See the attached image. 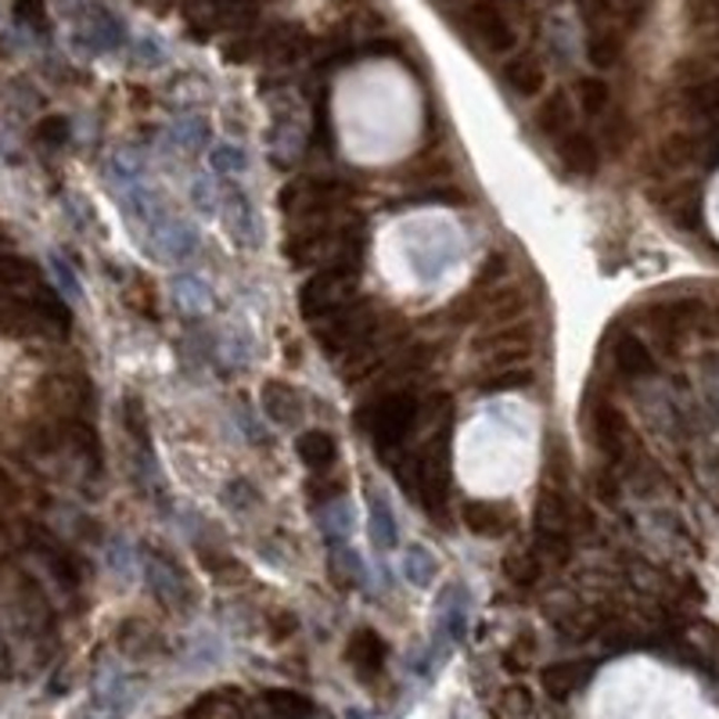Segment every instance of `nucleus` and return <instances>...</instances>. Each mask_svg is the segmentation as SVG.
I'll use <instances>...</instances> for the list:
<instances>
[{
  "label": "nucleus",
  "mask_w": 719,
  "mask_h": 719,
  "mask_svg": "<svg viewBox=\"0 0 719 719\" xmlns=\"http://www.w3.org/2000/svg\"><path fill=\"white\" fill-rule=\"evenodd\" d=\"M363 244L367 231L360 223H349L342 249L324 267H317L313 278H306V284L299 288V313L306 320H324L357 299V284L363 273Z\"/></svg>",
  "instance_id": "obj_1"
},
{
  "label": "nucleus",
  "mask_w": 719,
  "mask_h": 719,
  "mask_svg": "<svg viewBox=\"0 0 719 719\" xmlns=\"http://www.w3.org/2000/svg\"><path fill=\"white\" fill-rule=\"evenodd\" d=\"M69 328V306L51 288L40 284L33 296L0 292V334L4 339H48V334H66Z\"/></svg>",
  "instance_id": "obj_2"
},
{
  "label": "nucleus",
  "mask_w": 719,
  "mask_h": 719,
  "mask_svg": "<svg viewBox=\"0 0 719 719\" xmlns=\"http://www.w3.org/2000/svg\"><path fill=\"white\" fill-rule=\"evenodd\" d=\"M367 432L375 439V450L386 465H400L407 439L415 436V428L421 425V400L410 389H389L367 407Z\"/></svg>",
  "instance_id": "obj_3"
},
{
  "label": "nucleus",
  "mask_w": 719,
  "mask_h": 719,
  "mask_svg": "<svg viewBox=\"0 0 719 719\" xmlns=\"http://www.w3.org/2000/svg\"><path fill=\"white\" fill-rule=\"evenodd\" d=\"M450 421L439 425L436 436H428L418 453L407 465V493L415 497L428 515H439L450 500Z\"/></svg>",
  "instance_id": "obj_4"
},
{
  "label": "nucleus",
  "mask_w": 719,
  "mask_h": 719,
  "mask_svg": "<svg viewBox=\"0 0 719 719\" xmlns=\"http://www.w3.org/2000/svg\"><path fill=\"white\" fill-rule=\"evenodd\" d=\"M349 202H353V188L339 177H306L288 183L281 194V209L296 227L331 223Z\"/></svg>",
  "instance_id": "obj_5"
},
{
  "label": "nucleus",
  "mask_w": 719,
  "mask_h": 719,
  "mask_svg": "<svg viewBox=\"0 0 719 719\" xmlns=\"http://www.w3.org/2000/svg\"><path fill=\"white\" fill-rule=\"evenodd\" d=\"M320 331L317 339L324 346L328 357H357L363 349H371L381 334V320H378V310L371 302H346L342 310H334L331 317L317 320Z\"/></svg>",
  "instance_id": "obj_6"
},
{
  "label": "nucleus",
  "mask_w": 719,
  "mask_h": 719,
  "mask_svg": "<svg viewBox=\"0 0 719 719\" xmlns=\"http://www.w3.org/2000/svg\"><path fill=\"white\" fill-rule=\"evenodd\" d=\"M465 26H468L471 40L482 43V51H489V54H508L518 43V33L508 19V11L497 8L493 0H479V4H471Z\"/></svg>",
  "instance_id": "obj_7"
},
{
  "label": "nucleus",
  "mask_w": 719,
  "mask_h": 719,
  "mask_svg": "<svg viewBox=\"0 0 719 719\" xmlns=\"http://www.w3.org/2000/svg\"><path fill=\"white\" fill-rule=\"evenodd\" d=\"M590 436H593L598 450L608 457L611 465H622V461H630V457H633L637 439H633L630 421H626V415H622L619 407H611V403H598V407H593Z\"/></svg>",
  "instance_id": "obj_8"
},
{
  "label": "nucleus",
  "mask_w": 719,
  "mask_h": 719,
  "mask_svg": "<svg viewBox=\"0 0 719 719\" xmlns=\"http://www.w3.org/2000/svg\"><path fill=\"white\" fill-rule=\"evenodd\" d=\"M461 522L471 537L482 540H500L515 529V511L503 500H468L461 508Z\"/></svg>",
  "instance_id": "obj_9"
},
{
  "label": "nucleus",
  "mask_w": 719,
  "mask_h": 719,
  "mask_svg": "<svg viewBox=\"0 0 719 719\" xmlns=\"http://www.w3.org/2000/svg\"><path fill=\"white\" fill-rule=\"evenodd\" d=\"M558 159L565 166V173L572 177H593L601 170V148L587 130H569L558 137Z\"/></svg>",
  "instance_id": "obj_10"
},
{
  "label": "nucleus",
  "mask_w": 719,
  "mask_h": 719,
  "mask_svg": "<svg viewBox=\"0 0 719 719\" xmlns=\"http://www.w3.org/2000/svg\"><path fill=\"white\" fill-rule=\"evenodd\" d=\"M259 0H198V8L191 14V22L198 26V33H220V29H231L244 22L256 11Z\"/></svg>",
  "instance_id": "obj_11"
},
{
  "label": "nucleus",
  "mask_w": 719,
  "mask_h": 719,
  "mask_svg": "<svg viewBox=\"0 0 719 719\" xmlns=\"http://www.w3.org/2000/svg\"><path fill=\"white\" fill-rule=\"evenodd\" d=\"M346 659L357 669L360 680H378L381 672H386V662H389V645L375 630H357L353 637H349Z\"/></svg>",
  "instance_id": "obj_12"
},
{
  "label": "nucleus",
  "mask_w": 719,
  "mask_h": 719,
  "mask_svg": "<svg viewBox=\"0 0 719 719\" xmlns=\"http://www.w3.org/2000/svg\"><path fill=\"white\" fill-rule=\"evenodd\" d=\"M590 677H593V662H583V659L550 662V666L540 669V687L555 701H565V698H572Z\"/></svg>",
  "instance_id": "obj_13"
},
{
  "label": "nucleus",
  "mask_w": 719,
  "mask_h": 719,
  "mask_svg": "<svg viewBox=\"0 0 719 719\" xmlns=\"http://www.w3.org/2000/svg\"><path fill=\"white\" fill-rule=\"evenodd\" d=\"M611 363H616V371L622 378H645L655 371V357L651 349L637 339L633 331H622L611 339Z\"/></svg>",
  "instance_id": "obj_14"
},
{
  "label": "nucleus",
  "mask_w": 719,
  "mask_h": 719,
  "mask_svg": "<svg viewBox=\"0 0 719 719\" xmlns=\"http://www.w3.org/2000/svg\"><path fill=\"white\" fill-rule=\"evenodd\" d=\"M532 122H537V130L543 137H550V141H558L561 133H569L576 127V109H572V98L565 94V90H550V94L537 104V116H532Z\"/></svg>",
  "instance_id": "obj_15"
},
{
  "label": "nucleus",
  "mask_w": 719,
  "mask_h": 719,
  "mask_svg": "<svg viewBox=\"0 0 719 719\" xmlns=\"http://www.w3.org/2000/svg\"><path fill=\"white\" fill-rule=\"evenodd\" d=\"M500 76H503V83H508L511 94H518V98H537L547 83L540 58H532V54H515L508 66L500 69Z\"/></svg>",
  "instance_id": "obj_16"
},
{
  "label": "nucleus",
  "mask_w": 719,
  "mask_h": 719,
  "mask_svg": "<svg viewBox=\"0 0 719 719\" xmlns=\"http://www.w3.org/2000/svg\"><path fill=\"white\" fill-rule=\"evenodd\" d=\"M263 410L270 421L278 425H296L302 418V396L296 386H288L281 378H270L263 386Z\"/></svg>",
  "instance_id": "obj_17"
},
{
  "label": "nucleus",
  "mask_w": 719,
  "mask_h": 719,
  "mask_svg": "<svg viewBox=\"0 0 719 719\" xmlns=\"http://www.w3.org/2000/svg\"><path fill=\"white\" fill-rule=\"evenodd\" d=\"M296 447H299V461L310 471H328L339 461V442H334V436L324 432V428H306Z\"/></svg>",
  "instance_id": "obj_18"
},
{
  "label": "nucleus",
  "mask_w": 719,
  "mask_h": 719,
  "mask_svg": "<svg viewBox=\"0 0 719 719\" xmlns=\"http://www.w3.org/2000/svg\"><path fill=\"white\" fill-rule=\"evenodd\" d=\"M40 284V267L33 259L0 252V292H37Z\"/></svg>",
  "instance_id": "obj_19"
},
{
  "label": "nucleus",
  "mask_w": 719,
  "mask_h": 719,
  "mask_svg": "<svg viewBox=\"0 0 719 719\" xmlns=\"http://www.w3.org/2000/svg\"><path fill=\"white\" fill-rule=\"evenodd\" d=\"M183 719H244L241 701L234 687H223V691H209L194 701V706L183 712Z\"/></svg>",
  "instance_id": "obj_20"
},
{
  "label": "nucleus",
  "mask_w": 719,
  "mask_h": 719,
  "mask_svg": "<svg viewBox=\"0 0 719 719\" xmlns=\"http://www.w3.org/2000/svg\"><path fill=\"white\" fill-rule=\"evenodd\" d=\"M587 58L593 69H611L619 66L622 58V33L616 26H605V29H590L587 33Z\"/></svg>",
  "instance_id": "obj_21"
},
{
  "label": "nucleus",
  "mask_w": 719,
  "mask_h": 719,
  "mask_svg": "<svg viewBox=\"0 0 719 719\" xmlns=\"http://www.w3.org/2000/svg\"><path fill=\"white\" fill-rule=\"evenodd\" d=\"M270 716L278 719H310L313 716V701L299 695V691H288V687H273V691L263 695Z\"/></svg>",
  "instance_id": "obj_22"
},
{
  "label": "nucleus",
  "mask_w": 719,
  "mask_h": 719,
  "mask_svg": "<svg viewBox=\"0 0 719 719\" xmlns=\"http://www.w3.org/2000/svg\"><path fill=\"white\" fill-rule=\"evenodd\" d=\"M547 565L532 555V550H522V555H515L503 561V576H508V583L518 587V590H529V587H537L540 583V576H543Z\"/></svg>",
  "instance_id": "obj_23"
},
{
  "label": "nucleus",
  "mask_w": 719,
  "mask_h": 719,
  "mask_svg": "<svg viewBox=\"0 0 719 719\" xmlns=\"http://www.w3.org/2000/svg\"><path fill=\"white\" fill-rule=\"evenodd\" d=\"M576 94H579V109H583L587 116H605L608 104H611V90L601 76H583L576 87Z\"/></svg>",
  "instance_id": "obj_24"
},
{
  "label": "nucleus",
  "mask_w": 719,
  "mask_h": 719,
  "mask_svg": "<svg viewBox=\"0 0 719 719\" xmlns=\"http://www.w3.org/2000/svg\"><path fill=\"white\" fill-rule=\"evenodd\" d=\"M683 101H687V109L698 112V116H716L719 112V72L698 80L695 87H687Z\"/></svg>",
  "instance_id": "obj_25"
},
{
  "label": "nucleus",
  "mask_w": 719,
  "mask_h": 719,
  "mask_svg": "<svg viewBox=\"0 0 719 719\" xmlns=\"http://www.w3.org/2000/svg\"><path fill=\"white\" fill-rule=\"evenodd\" d=\"M532 662H537V637L518 633L515 645L503 651V669H508V672H526Z\"/></svg>",
  "instance_id": "obj_26"
},
{
  "label": "nucleus",
  "mask_w": 719,
  "mask_h": 719,
  "mask_svg": "<svg viewBox=\"0 0 719 719\" xmlns=\"http://www.w3.org/2000/svg\"><path fill=\"white\" fill-rule=\"evenodd\" d=\"M576 4H579V14H583L587 33H590V29L616 26V11H611V0H576Z\"/></svg>",
  "instance_id": "obj_27"
},
{
  "label": "nucleus",
  "mask_w": 719,
  "mask_h": 719,
  "mask_svg": "<svg viewBox=\"0 0 719 719\" xmlns=\"http://www.w3.org/2000/svg\"><path fill=\"white\" fill-rule=\"evenodd\" d=\"M37 141L40 144H66L69 141V119L66 116H48V119H40L37 122Z\"/></svg>",
  "instance_id": "obj_28"
},
{
  "label": "nucleus",
  "mask_w": 719,
  "mask_h": 719,
  "mask_svg": "<svg viewBox=\"0 0 719 719\" xmlns=\"http://www.w3.org/2000/svg\"><path fill=\"white\" fill-rule=\"evenodd\" d=\"M11 8L29 29H48V0H11Z\"/></svg>",
  "instance_id": "obj_29"
},
{
  "label": "nucleus",
  "mask_w": 719,
  "mask_h": 719,
  "mask_svg": "<svg viewBox=\"0 0 719 719\" xmlns=\"http://www.w3.org/2000/svg\"><path fill=\"white\" fill-rule=\"evenodd\" d=\"M532 381L529 371H503V375H493V378H486L482 381V392H511V389H526Z\"/></svg>",
  "instance_id": "obj_30"
},
{
  "label": "nucleus",
  "mask_w": 719,
  "mask_h": 719,
  "mask_svg": "<svg viewBox=\"0 0 719 719\" xmlns=\"http://www.w3.org/2000/svg\"><path fill=\"white\" fill-rule=\"evenodd\" d=\"M22 503V489H19V482H14L4 468H0V508H19Z\"/></svg>",
  "instance_id": "obj_31"
},
{
  "label": "nucleus",
  "mask_w": 719,
  "mask_h": 719,
  "mask_svg": "<svg viewBox=\"0 0 719 719\" xmlns=\"http://www.w3.org/2000/svg\"><path fill=\"white\" fill-rule=\"evenodd\" d=\"M619 8H622V14L630 19V26H637L640 19L648 14V8H651V0H619Z\"/></svg>",
  "instance_id": "obj_32"
},
{
  "label": "nucleus",
  "mask_w": 719,
  "mask_h": 719,
  "mask_svg": "<svg viewBox=\"0 0 719 719\" xmlns=\"http://www.w3.org/2000/svg\"><path fill=\"white\" fill-rule=\"evenodd\" d=\"M712 159L719 162V130H716V144H712Z\"/></svg>",
  "instance_id": "obj_33"
},
{
  "label": "nucleus",
  "mask_w": 719,
  "mask_h": 719,
  "mask_svg": "<svg viewBox=\"0 0 719 719\" xmlns=\"http://www.w3.org/2000/svg\"><path fill=\"white\" fill-rule=\"evenodd\" d=\"M0 241H4V231H0Z\"/></svg>",
  "instance_id": "obj_34"
}]
</instances>
